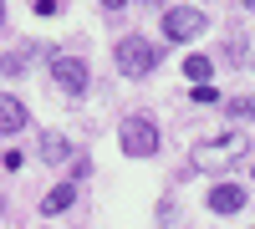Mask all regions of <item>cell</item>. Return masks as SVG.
<instances>
[{"instance_id": "obj_1", "label": "cell", "mask_w": 255, "mask_h": 229, "mask_svg": "<svg viewBox=\"0 0 255 229\" xmlns=\"http://www.w3.org/2000/svg\"><path fill=\"white\" fill-rule=\"evenodd\" d=\"M250 148V138L235 128V133H225V138H209V143H194V168H220V163L230 158H240Z\"/></svg>"}, {"instance_id": "obj_2", "label": "cell", "mask_w": 255, "mask_h": 229, "mask_svg": "<svg viewBox=\"0 0 255 229\" xmlns=\"http://www.w3.org/2000/svg\"><path fill=\"white\" fill-rule=\"evenodd\" d=\"M158 67V46H148L143 36H123L118 41V72L123 76H148Z\"/></svg>"}, {"instance_id": "obj_3", "label": "cell", "mask_w": 255, "mask_h": 229, "mask_svg": "<svg viewBox=\"0 0 255 229\" xmlns=\"http://www.w3.org/2000/svg\"><path fill=\"white\" fill-rule=\"evenodd\" d=\"M118 143H123V153H133V158H153L158 153V128L148 117H128L123 133H118Z\"/></svg>"}, {"instance_id": "obj_4", "label": "cell", "mask_w": 255, "mask_h": 229, "mask_svg": "<svg viewBox=\"0 0 255 229\" xmlns=\"http://www.w3.org/2000/svg\"><path fill=\"white\" fill-rule=\"evenodd\" d=\"M204 26H209V15L194 10V5H174V10H163V36H168V41H194Z\"/></svg>"}, {"instance_id": "obj_5", "label": "cell", "mask_w": 255, "mask_h": 229, "mask_svg": "<svg viewBox=\"0 0 255 229\" xmlns=\"http://www.w3.org/2000/svg\"><path fill=\"white\" fill-rule=\"evenodd\" d=\"M51 81H56L61 92L77 97V92H87V67H82L77 56H56V61H51Z\"/></svg>"}, {"instance_id": "obj_6", "label": "cell", "mask_w": 255, "mask_h": 229, "mask_svg": "<svg viewBox=\"0 0 255 229\" xmlns=\"http://www.w3.org/2000/svg\"><path fill=\"white\" fill-rule=\"evenodd\" d=\"M209 209H215V214L245 209V189H240V183H220V189H209Z\"/></svg>"}, {"instance_id": "obj_7", "label": "cell", "mask_w": 255, "mask_h": 229, "mask_svg": "<svg viewBox=\"0 0 255 229\" xmlns=\"http://www.w3.org/2000/svg\"><path fill=\"white\" fill-rule=\"evenodd\" d=\"M26 122H31V117H26V107H20L15 97H0V133L10 138V133H20V128H26Z\"/></svg>"}, {"instance_id": "obj_8", "label": "cell", "mask_w": 255, "mask_h": 229, "mask_svg": "<svg viewBox=\"0 0 255 229\" xmlns=\"http://www.w3.org/2000/svg\"><path fill=\"white\" fill-rule=\"evenodd\" d=\"M72 199H77V183H56L41 209H46V214H61V209H72Z\"/></svg>"}, {"instance_id": "obj_9", "label": "cell", "mask_w": 255, "mask_h": 229, "mask_svg": "<svg viewBox=\"0 0 255 229\" xmlns=\"http://www.w3.org/2000/svg\"><path fill=\"white\" fill-rule=\"evenodd\" d=\"M209 72H215V67H209V56H199V51H194V56H184V76H189V81H199V87H204Z\"/></svg>"}, {"instance_id": "obj_10", "label": "cell", "mask_w": 255, "mask_h": 229, "mask_svg": "<svg viewBox=\"0 0 255 229\" xmlns=\"http://www.w3.org/2000/svg\"><path fill=\"white\" fill-rule=\"evenodd\" d=\"M41 158H46V163H61V158H67V143H61L56 133H46V138H41Z\"/></svg>"}, {"instance_id": "obj_11", "label": "cell", "mask_w": 255, "mask_h": 229, "mask_svg": "<svg viewBox=\"0 0 255 229\" xmlns=\"http://www.w3.org/2000/svg\"><path fill=\"white\" fill-rule=\"evenodd\" d=\"M235 117H255V97H235V102H225Z\"/></svg>"}, {"instance_id": "obj_12", "label": "cell", "mask_w": 255, "mask_h": 229, "mask_svg": "<svg viewBox=\"0 0 255 229\" xmlns=\"http://www.w3.org/2000/svg\"><path fill=\"white\" fill-rule=\"evenodd\" d=\"M194 102H220V92H215V87L204 81V87H194Z\"/></svg>"}, {"instance_id": "obj_13", "label": "cell", "mask_w": 255, "mask_h": 229, "mask_svg": "<svg viewBox=\"0 0 255 229\" xmlns=\"http://www.w3.org/2000/svg\"><path fill=\"white\" fill-rule=\"evenodd\" d=\"M61 10V0H36V15H56Z\"/></svg>"}, {"instance_id": "obj_14", "label": "cell", "mask_w": 255, "mask_h": 229, "mask_svg": "<svg viewBox=\"0 0 255 229\" xmlns=\"http://www.w3.org/2000/svg\"><path fill=\"white\" fill-rule=\"evenodd\" d=\"M102 5H108V10H123V5H128V0H102Z\"/></svg>"}, {"instance_id": "obj_15", "label": "cell", "mask_w": 255, "mask_h": 229, "mask_svg": "<svg viewBox=\"0 0 255 229\" xmlns=\"http://www.w3.org/2000/svg\"><path fill=\"white\" fill-rule=\"evenodd\" d=\"M245 5H255V0H245Z\"/></svg>"}, {"instance_id": "obj_16", "label": "cell", "mask_w": 255, "mask_h": 229, "mask_svg": "<svg viewBox=\"0 0 255 229\" xmlns=\"http://www.w3.org/2000/svg\"><path fill=\"white\" fill-rule=\"evenodd\" d=\"M0 5H5V0H0Z\"/></svg>"}]
</instances>
